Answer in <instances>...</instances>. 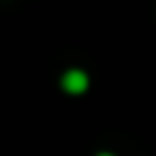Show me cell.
Here are the masks:
<instances>
[{"label":"cell","instance_id":"cell-2","mask_svg":"<svg viewBox=\"0 0 156 156\" xmlns=\"http://www.w3.org/2000/svg\"><path fill=\"white\" fill-rule=\"evenodd\" d=\"M99 156H112V154H99Z\"/></svg>","mask_w":156,"mask_h":156},{"label":"cell","instance_id":"cell-1","mask_svg":"<svg viewBox=\"0 0 156 156\" xmlns=\"http://www.w3.org/2000/svg\"><path fill=\"white\" fill-rule=\"evenodd\" d=\"M88 74L82 71V69H69L63 77H60V88L66 90V93H71V96H80V93H85L88 90Z\"/></svg>","mask_w":156,"mask_h":156}]
</instances>
